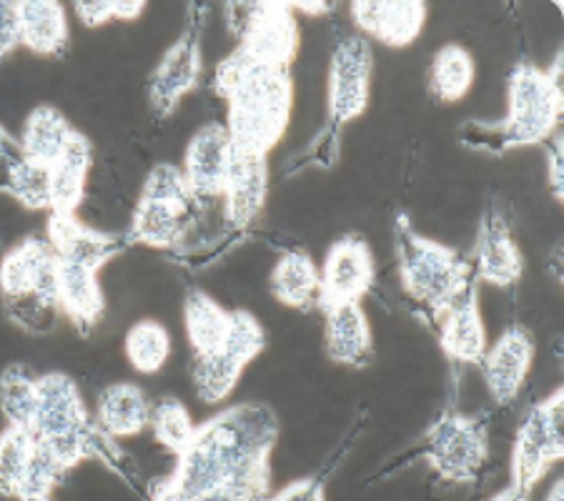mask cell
<instances>
[{
	"mask_svg": "<svg viewBox=\"0 0 564 501\" xmlns=\"http://www.w3.org/2000/svg\"><path fill=\"white\" fill-rule=\"evenodd\" d=\"M276 436L279 422L269 406L226 409L196 426L176 469L153 487L151 501H267Z\"/></svg>",
	"mask_w": 564,
	"mask_h": 501,
	"instance_id": "cell-1",
	"label": "cell"
},
{
	"mask_svg": "<svg viewBox=\"0 0 564 501\" xmlns=\"http://www.w3.org/2000/svg\"><path fill=\"white\" fill-rule=\"evenodd\" d=\"M509 111L497 123H469L459 131L462 143L471 151L502 156L524 145L547 143L557 133L564 96L560 80V58L554 66L536 68L534 63H520L507 84Z\"/></svg>",
	"mask_w": 564,
	"mask_h": 501,
	"instance_id": "cell-2",
	"label": "cell"
},
{
	"mask_svg": "<svg viewBox=\"0 0 564 501\" xmlns=\"http://www.w3.org/2000/svg\"><path fill=\"white\" fill-rule=\"evenodd\" d=\"M394 251L409 304L416 316L436 331V324L452 301L475 281L469 257L452 246L426 239L412 229L404 216H399L394 224Z\"/></svg>",
	"mask_w": 564,
	"mask_h": 501,
	"instance_id": "cell-3",
	"label": "cell"
},
{
	"mask_svg": "<svg viewBox=\"0 0 564 501\" xmlns=\"http://www.w3.org/2000/svg\"><path fill=\"white\" fill-rule=\"evenodd\" d=\"M229 121L234 151L267 159L284 139L294 108V80L289 68H269L251 63L229 90Z\"/></svg>",
	"mask_w": 564,
	"mask_h": 501,
	"instance_id": "cell-4",
	"label": "cell"
},
{
	"mask_svg": "<svg viewBox=\"0 0 564 501\" xmlns=\"http://www.w3.org/2000/svg\"><path fill=\"white\" fill-rule=\"evenodd\" d=\"M375 51L364 35H347L334 45L329 61V88H326V116L329 126L306 151V166H332L339 159V133L369 108Z\"/></svg>",
	"mask_w": 564,
	"mask_h": 501,
	"instance_id": "cell-5",
	"label": "cell"
},
{
	"mask_svg": "<svg viewBox=\"0 0 564 501\" xmlns=\"http://www.w3.org/2000/svg\"><path fill=\"white\" fill-rule=\"evenodd\" d=\"M58 261L45 239H25L0 261V296L18 324L48 318L58 308Z\"/></svg>",
	"mask_w": 564,
	"mask_h": 501,
	"instance_id": "cell-6",
	"label": "cell"
},
{
	"mask_svg": "<svg viewBox=\"0 0 564 501\" xmlns=\"http://www.w3.org/2000/svg\"><path fill=\"white\" fill-rule=\"evenodd\" d=\"M422 457L444 481L471 484L489 457L487 422L457 412L442 414L424 434Z\"/></svg>",
	"mask_w": 564,
	"mask_h": 501,
	"instance_id": "cell-7",
	"label": "cell"
},
{
	"mask_svg": "<svg viewBox=\"0 0 564 501\" xmlns=\"http://www.w3.org/2000/svg\"><path fill=\"white\" fill-rule=\"evenodd\" d=\"M194 200L196 198L186 184L184 171L169 166V163L156 166L143 184L129 239L166 249V246L178 241L181 231H184V218Z\"/></svg>",
	"mask_w": 564,
	"mask_h": 501,
	"instance_id": "cell-8",
	"label": "cell"
},
{
	"mask_svg": "<svg viewBox=\"0 0 564 501\" xmlns=\"http://www.w3.org/2000/svg\"><path fill=\"white\" fill-rule=\"evenodd\" d=\"M562 399V389H554L527 412L512 446V487L532 494L552 464L564 457Z\"/></svg>",
	"mask_w": 564,
	"mask_h": 501,
	"instance_id": "cell-9",
	"label": "cell"
},
{
	"mask_svg": "<svg viewBox=\"0 0 564 501\" xmlns=\"http://www.w3.org/2000/svg\"><path fill=\"white\" fill-rule=\"evenodd\" d=\"M267 344L261 324L249 312H231L229 341L216 357L194 359V386L206 404H218L229 399L239 384L243 369L259 357Z\"/></svg>",
	"mask_w": 564,
	"mask_h": 501,
	"instance_id": "cell-10",
	"label": "cell"
},
{
	"mask_svg": "<svg viewBox=\"0 0 564 501\" xmlns=\"http://www.w3.org/2000/svg\"><path fill=\"white\" fill-rule=\"evenodd\" d=\"M241 18H231V29L253 61L271 68H289L299 51V21L291 6H229Z\"/></svg>",
	"mask_w": 564,
	"mask_h": 501,
	"instance_id": "cell-11",
	"label": "cell"
},
{
	"mask_svg": "<svg viewBox=\"0 0 564 501\" xmlns=\"http://www.w3.org/2000/svg\"><path fill=\"white\" fill-rule=\"evenodd\" d=\"M318 301L316 306L329 308L351 304L369 294L377 279V263L367 239L359 233H344L326 251L324 266L318 269Z\"/></svg>",
	"mask_w": 564,
	"mask_h": 501,
	"instance_id": "cell-12",
	"label": "cell"
},
{
	"mask_svg": "<svg viewBox=\"0 0 564 501\" xmlns=\"http://www.w3.org/2000/svg\"><path fill=\"white\" fill-rule=\"evenodd\" d=\"M471 276L477 284L497 288L514 286L524 273V257L499 206H489L479 221L475 249L469 253Z\"/></svg>",
	"mask_w": 564,
	"mask_h": 501,
	"instance_id": "cell-13",
	"label": "cell"
},
{
	"mask_svg": "<svg viewBox=\"0 0 564 501\" xmlns=\"http://www.w3.org/2000/svg\"><path fill=\"white\" fill-rule=\"evenodd\" d=\"M536 353L534 334L522 324L509 326L499 339L487 346L481 371L485 384L499 406H509L520 396L527 377H530Z\"/></svg>",
	"mask_w": 564,
	"mask_h": 501,
	"instance_id": "cell-14",
	"label": "cell"
},
{
	"mask_svg": "<svg viewBox=\"0 0 564 501\" xmlns=\"http://www.w3.org/2000/svg\"><path fill=\"white\" fill-rule=\"evenodd\" d=\"M202 70V33H198L196 25H191V29L166 51V56L161 58L156 70L151 73L149 98L153 111L163 118L174 113L184 96H188L191 90L198 86Z\"/></svg>",
	"mask_w": 564,
	"mask_h": 501,
	"instance_id": "cell-15",
	"label": "cell"
},
{
	"mask_svg": "<svg viewBox=\"0 0 564 501\" xmlns=\"http://www.w3.org/2000/svg\"><path fill=\"white\" fill-rule=\"evenodd\" d=\"M349 13L367 41L409 48L424 33L430 8L420 0H361L349 6Z\"/></svg>",
	"mask_w": 564,
	"mask_h": 501,
	"instance_id": "cell-16",
	"label": "cell"
},
{
	"mask_svg": "<svg viewBox=\"0 0 564 501\" xmlns=\"http://www.w3.org/2000/svg\"><path fill=\"white\" fill-rule=\"evenodd\" d=\"M234 163V143L224 123H208L191 139L184 156V178L196 200L224 196Z\"/></svg>",
	"mask_w": 564,
	"mask_h": 501,
	"instance_id": "cell-17",
	"label": "cell"
},
{
	"mask_svg": "<svg viewBox=\"0 0 564 501\" xmlns=\"http://www.w3.org/2000/svg\"><path fill=\"white\" fill-rule=\"evenodd\" d=\"M436 331H440V344H442L444 357L449 361L462 363V367L481 363L489 341H487L485 318H481V308H479L477 281H471V284L452 301L447 312L442 314L440 324H436Z\"/></svg>",
	"mask_w": 564,
	"mask_h": 501,
	"instance_id": "cell-18",
	"label": "cell"
},
{
	"mask_svg": "<svg viewBox=\"0 0 564 501\" xmlns=\"http://www.w3.org/2000/svg\"><path fill=\"white\" fill-rule=\"evenodd\" d=\"M324 349L334 363L364 369L375 361V334L359 301L324 308Z\"/></svg>",
	"mask_w": 564,
	"mask_h": 501,
	"instance_id": "cell-19",
	"label": "cell"
},
{
	"mask_svg": "<svg viewBox=\"0 0 564 501\" xmlns=\"http://www.w3.org/2000/svg\"><path fill=\"white\" fill-rule=\"evenodd\" d=\"M58 308L66 314L80 331L90 329L104 316L106 301L101 284H98V271L104 266L90 261L58 259Z\"/></svg>",
	"mask_w": 564,
	"mask_h": 501,
	"instance_id": "cell-20",
	"label": "cell"
},
{
	"mask_svg": "<svg viewBox=\"0 0 564 501\" xmlns=\"http://www.w3.org/2000/svg\"><path fill=\"white\" fill-rule=\"evenodd\" d=\"M269 194V166L267 159L247 156V153L234 151V163L229 171V181L224 188L226 218L243 229L251 221H257Z\"/></svg>",
	"mask_w": 564,
	"mask_h": 501,
	"instance_id": "cell-21",
	"label": "cell"
},
{
	"mask_svg": "<svg viewBox=\"0 0 564 501\" xmlns=\"http://www.w3.org/2000/svg\"><path fill=\"white\" fill-rule=\"evenodd\" d=\"M184 324L194 359L216 357L229 341L231 312L202 288H191L184 301Z\"/></svg>",
	"mask_w": 564,
	"mask_h": 501,
	"instance_id": "cell-22",
	"label": "cell"
},
{
	"mask_svg": "<svg viewBox=\"0 0 564 501\" xmlns=\"http://www.w3.org/2000/svg\"><path fill=\"white\" fill-rule=\"evenodd\" d=\"M151 409L141 386L118 381L98 396V426L111 439H129L151 424Z\"/></svg>",
	"mask_w": 564,
	"mask_h": 501,
	"instance_id": "cell-23",
	"label": "cell"
},
{
	"mask_svg": "<svg viewBox=\"0 0 564 501\" xmlns=\"http://www.w3.org/2000/svg\"><path fill=\"white\" fill-rule=\"evenodd\" d=\"M18 39L35 56H61L68 45V13L61 3H15Z\"/></svg>",
	"mask_w": 564,
	"mask_h": 501,
	"instance_id": "cell-24",
	"label": "cell"
},
{
	"mask_svg": "<svg viewBox=\"0 0 564 501\" xmlns=\"http://www.w3.org/2000/svg\"><path fill=\"white\" fill-rule=\"evenodd\" d=\"M90 143L84 133H73L68 149L51 168V208L53 214L76 216V208L84 200L86 176L90 168Z\"/></svg>",
	"mask_w": 564,
	"mask_h": 501,
	"instance_id": "cell-25",
	"label": "cell"
},
{
	"mask_svg": "<svg viewBox=\"0 0 564 501\" xmlns=\"http://www.w3.org/2000/svg\"><path fill=\"white\" fill-rule=\"evenodd\" d=\"M73 133L76 129H70L66 116L51 106H39L25 121L21 141L23 156L51 171L68 149Z\"/></svg>",
	"mask_w": 564,
	"mask_h": 501,
	"instance_id": "cell-26",
	"label": "cell"
},
{
	"mask_svg": "<svg viewBox=\"0 0 564 501\" xmlns=\"http://www.w3.org/2000/svg\"><path fill=\"white\" fill-rule=\"evenodd\" d=\"M477 78L475 56L459 43H447L434 53L426 86L440 104H459Z\"/></svg>",
	"mask_w": 564,
	"mask_h": 501,
	"instance_id": "cell-27",
	"label": "cell"
},
{
	"mask_svg": "<svg viewBox=\"0 0 564 501\" xmlns=\"http://www.w3.org/2000/svg\"><path fill=\"white\" fill-rule=\"evenodd\" d=\"M271 294L281 306L312 308L318 301V266L304 251H289L271 271Z\"/></svg>",
	"mask_w": 564,
	"mask_h": 501,
	"instance_id": "cell-28",
	"label": "cell"
},
{
	"mask_svg": "<svg viewBox=\"0 0 564 501\" xmlns=\"http://www.w3.org/2000/svg\"><path fill=\"white\" fill-rule=\"evenodd\" d=\"M123 353L131 367L151 377L166 367L171 353V336L169 329L153 318H141L135 322L123 339Z\"/></svg>",
	"mask_w": 564,
	"mask_h": 501,
	"instance_id": "cell-29",
	"label": "cell"
},
{
	"mask_svg": "<svg viewBox=\"0 0 564 501\" xmlns=\"http://www.w3.org/2000/svg\"><path fill=\"white\" fill-rule=\"evenodd\" d=\"M35 454V439L21 426H8L0 434V494L21 497Z\"/></svg>",
	"mask_w": 564,
	"mask_h": 501,
	"instance_id": "cell-30",
	"label": "cell"
},
{
	"mask_svg": "<svg viewBox=\"0 0 564 501\" xmlns=\"http://www.w3.org/2000/svg\"><path fill=\"white\" fill-rule=\"evenodd\" d=\"M35 394H39V377L13 363L0 377V412L6 414L8 426H21L29 432L35 414Z\"/></svg>",
	"mask_w": 564,
	"mask_h": 501,
	"instance_id": "cell-31",
	"label": "cell"
},
{
	"mask_svg": "<svg viewBox=\"0 0 564 501\" xmlns=\"http://www.w3.org/2000/svg\"><path fill=\"white\" fill-rule=\"evenodd\" d=\"M151 426L153 434H156V442L161 446H166L169 451H174L176 457L186 449L188 442L194 439L196 434V426L191 422L188 409L174 396L161 399L159 404L151 409Z\"/></svg>",
	"mask_w": 564,
	"mask_h": 501,
	"instance_id": "cell-32",
	"label": "cell"
},
{
	"mask_svg": "<svg viewBox=\"0 0 564 501\" xmlns=\"http://www.w3.org/2000/svg\"><path fill=\"white\" fill-rule=\"evenodd\" d=\"M349 446L351 442L347 446H341V449L324 464V469H318L314 477L294 481V484H289L284 491H279L276 497H269L267 501H326V484H329V479L334 477V471L341 464V459L347 457Z\"/></svg>",
	"mask_w": 564,
	"mask_h": 501,
	"instance_id": "cell-33",
	"label": "cell"
},
{
	"mask_svg": "<svg viewBox=\"0 0 564 501\" xmlns=\"http://www.w3.org/2000/svg\"><path fill=\"white\" fill-rule=\"evenodd\" d=\"M145 11V3H84L76 6V15L88 29H98L111 21H135Z\"/></svg>",
	"mask_w": 564,
	"mask_h": 501,
	"instance_id": "cell-34",
	"label": "cell"
},
{
	"mask_svg": "<svg viewBox=\"0 0 564 501\" xmlns=\"http://www.w3.org/2000/svg\"><path fill=\"white\" fill-rule=\"evenodd\" d=\"M547 143H550V149H547L550 188H552L554 198L562 200V135L554 133Z\"/></svg>",
	"mask_w": 564,
	"mask_h": 501,
	"instance_id": "cell-35",
	"label": "cell"
},
{
	"mask_svg": "<svg viewBox=\"0 0 564 501\" xmlns=\"http://www.w3.org/2000/svg\"><path fill=\"white\" fill-rule=\"evenodd\" d=\"M530 497H532L530 491H522V489L509 484L507 489L499 491V494H495L489 501H530Z\"/></svg>",
	"mask_w": 564,
	"mask_h": 501,
	"instance_id": "cell-36",
	"label": "cell"
},
{
	"mask_svg": "<svg viewBox=\"0 0 564 501\" xmlns=\"http://www.w3.org/2000/svg\"><path fill=\"white\" fill-rule=\"evenodd\" d=\"M21 501H51V494H23Z\"/></svg>",
	"mask_w": 564,
	"mask_h": 501,
	"instance_id": "cell-37",
	"label": "cell"
}]
</instances>
